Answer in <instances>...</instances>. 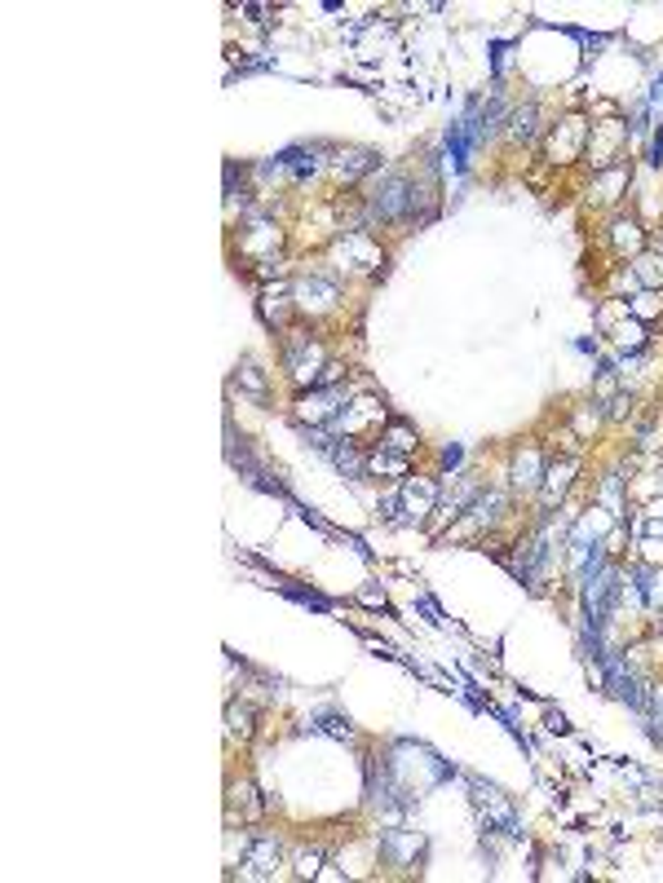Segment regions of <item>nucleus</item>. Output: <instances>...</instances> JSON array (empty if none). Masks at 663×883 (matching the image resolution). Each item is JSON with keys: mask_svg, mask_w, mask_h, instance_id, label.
I'll use <instances>...</instances> for the list:
<instances>
[{"mask_svg": "<svg viewBox=\"0 0 663 883\" xmlns=\"http://www.w3.org/2000/svg\"><path fill=\"white\" fill-rule=\"evenodd\" d=\"M283 367H287V376L296 380L301 389H319V384H323V372H327V349H323L319 341L292 332V336L283 341Z\"/></svg>", "mask_w": 663, "mask_h": 883, "instance_id": "obj_1", "label": "nucleus"}, {"mask_svg": "<svg viewBox=\"0 0 663 883\" xmlns=\"http://www.w3.org/2000/svg\"><path fill=\"white\" fill-rule=\"evenodd\" d=\"M368 221H407L411 213V177L402 173H385L376 195H368Z\"/></svg>", "mask_w": 663, "mask_h": 883, "instance_id": "obj_2", "label": "nucleus"}, {"mask_svg": "<svg viewBox=\"0 0 663 883\" xmlns=\"http://www.w3.org/2000/svg\"><path fill=\"white\" fill-rule=\"evenodd\" d=\"M345 393L341 389H310V393H301V402H296V424L301 429H332L336 433V420L345 415Z\"/></svg>", "mask_w": 663, "mask_h": 883, "instance_id": "obj_3", "label": "nucleus"}, {"mask_svg": "<svg viewBox=\"0 0 663 883\" xmlns=\"http://www.w3.org/2000/svg\"><path fill=\"white\" fill-rule=\"evenodd\" d=\"M473 808H478V822L482 831L491 835H518V813H513V799L500 795L496 786L487 782H473Z\"/></svg>", "mask_w": 663, "mask_h": 883, "instance_id": "obj_4", "label": "nucleus"}, {"mask_svg": "<svg viewBox=\"0 0 663 883\" xmlns=\"http://www.w3.org/2000/svg\"><path fill=\"white\" fill-rule=\"evenodd\" d=\"M336 433L359 442V446H363L368 433H385V402L381 397H354L345 406V415L336 420Z\"/></svg>", "mask_w": 663, "mask_h": 883, "instance_id": "obj_5", "label": "nucleus"}, {"mask_svg": "<svg viewBox=\"0 0 663 883\" xmlns=\"http://www.w3.org/2000/svg\"><path fill=\"white\" fill-rule=\"evenodd\" d=\"M438 500H442V491H438L433 478H407L402 491H398V500H394V508L402 512L398 521H402V526H420V521L438 508Z\"/></svg>", "mask_w": 663, "mask_h": 883, "instance_id": "obj_6", "label": "nucleus"}, {"mask_svg": "<svg viewBox=\"0 0 663 883\" xmlns=\"http://www.w3.org/2000/svg\"><path fill=\"white\" fill-rule=\"evenodd\" d=\"M381 862L398 871H416L424 862V835L416 831H385L381 835Z\"/></svg>", "mask_w": 663, "mask_h": 883, "instance_id": "obj_7", "label": "nucleus"}, {"mask_svg": "<svg viewBox=\"0 0 663 883\" xmlns=\"http://www.w3.org/2000/svg\"><path fill=\"white\" fill-rule=\"evenodd\" d=\"M336 301H341V292H336L332 278L310 274V278H296V283H292V305H296L301 314H327Z\"/></svg>", "mask_w": 663, "mask_h": 883, "instance_id": "obj_8", "label": "nucleus"}, {"mask_svg": "<svg viewBox=\"0 0 663 883\" xmlns=\"http://www.w3.org/2000/svg\"><path fill=\"white\" fill-rule=\"evenodd\" d=\"M279 857H283L279 839H274V835H257V839L248 844L244 862H239V875H244V879H270L274 866H279Z\"/></svg>", "mask_w": 663, "mask_h": 883, "instance_id": "obj_9", "label": "nucleus"}, {"mask_svg": "<svg viewBox=\"0 0 663 883\" xmlns=\"http://www.w3.org/2000/svg\"><path fill=\"white\" fill-rule=\"evenodd\" d=\"M544 473H548V464H544V451L527 442V446H518V455H513V469H509V478H513V491H539L544 486Z\"/></svg>", "mask_w": 663, "mask_h": 883, "instance_id": "obj_10", "label": "nucleus"}, {"mask_svg": "<svg viewBox=\"0 0 663 883\" xmlns=\"http://www.w3.org/2000/svg\"><path fill=\"white\" fill-rule=\"evenodd\" d=\"M579 473V460L575 455H562L557 464H548V473H544V486H539V495H544V508H553L566 491H570V478Z\"/></svg>", "mask_w": 663, "mask_h": 883, "instance_id": "obj_11", "label": "nucleus"}, {"mask_svg": "<svg viewBox=\"0 0 663 883\" xmlns=\"http://www.w3.org/2000/svg\"><path fill=\"white\" fill-rule=\"evenodd\" d=\"M341 256L354 265V269H376L385 256H381V248L363 235V230H345V239H341Z\"/></svg>", "mask_w": 663, "mask_h": 883, "instance_id": "obj_12", "label": "nucleus"}, {"mask_svg": "<svg viewBox=\"0 0 663 883\" xmlns=\"http://www.w3.org/2000/svg\"><path fill=\"white\" fill-rule=\"evenodd\" d=\"M376 168H381V155H376V150H345V155L336 159L341 181H359L363 173H376Z\"/></svg>", "mask_w": 663, "mask_h": 883, "instance_id": "obj_13", "label": "nucleus"}, {"mask_svg": "<svg viewBox=\"0 0 663 883\" xmlns=\"http://www.w3.org/2000/svg\"><path fill=\"white\" fill-rule=\"evenodd\" d=\"M610 244H615V253H633V256H642V248H646L642 226L633 217H615L610 221Z\"/></svg>", "mask_w": 663, "mask_h": 883, "instance_id": "obj_14", "label": "nucleus"}, {"mask_svg": "<svg viewBox=\"0 0 663 883\" xmlns=\"http://www.w3.org/2000/svg\"><path fill=\"white\" fill-rule=\"evenodd\" d=\"M633 278H637V287H642V292H659L663 287V256L642 253L637 261H633Z\"/></svg>", "mask_w": 663, "mask_h": 883, "instance_id": "obj_15", "label": "nucleus"}, {"mask_svg": "<svg viewBox=\"0 0 663 883\" xmlns=\"http://www.w3.org/2000/svg\"><path fill=\"white\" fill-rule=\"evenodd\" d=\"M579 141H584V124L579 120H566V124H557V132H553V155H562V164H566V159L579 155Z\"/></svg>", "mask_w": 663, "mask_h": 883, "instance_id": "obj_16", "label": "nucleus"}, {"mask_svg": "<svg viewBox=\"0 0 663 883\" xmlns=\"http://www.w3.org/2000/svg\"><path fill=\"white\" fill-rule=\"evenodd\" d=\"M368 473H385V478H407V455H398L390 446L368 451Z\"/></svg>", "mask_w": 663, "mask_h": 883, "instance_id": "obj_17", "label": "nucleus"}, {"mask_svg": "<svg viewBox=\"0 0 663 883\" xmlns=\"http://www.w3.org/2000/svg\"><path fill=\"white\" fill-rule=\"evenodd\" d=\"M287 287L283 283H274V287H265L262 292V318L265 323H274V327H283V318H287Z\"/></svg>", "mask_w": 663, "mask_h": 883, "instance_id": "obj_18", "label": "nucleus"}, {"mask_svg": "<svg viewBox=\"0 0 663 883\" xmlns=\"http://www.w3.org/2000/svg\"><path fill=\"white\" fill-rule=\"evenodd\" d=\"M381 446H390V451H398V455H411V451L420 446V437H416V429H411V424L394 420V424H385V433H381Z\"/></svg>", "mask_w": 663, "mask_h": 883, "instance_id": "obj_19", "label": "nucleus"}, {"mask_svg": "<svg viewBox=\"0 0 663 883\" xmlns=\"http://www.w3.org/2000/svg\"><path fill=\"white\" fill-rule=\"evenodd\" d=\"M283 164H287L292 181H305L319 173V150H283Z\"/></svg>", "mask_w": 663, "mask_h": 883, "instance_id": "obj_20", "label": "nucleus"}, {"mask_svg": "<svg viewBox=\"0 0 663 883\" xmlns=\"http://www.w3.org/2000/svg\"><path fill=\"white\" fill-rule=\"evenodd\" d=\"M310 729H319V734H332V738H354L350 720H345V716H336V711H319V716L310 720Z\"/></svg>", "mask_w": 663, "mask_h": 883, "instance_id": "obj_21", "label": "nucleus"}, {"mask_svg": "<svg viewBox=\"0 0 663 883\" xmlns=\"http://www.w3.org/2000/svg\"><path fill=\"white\" fill-rule=\"evenodd\" d=\"M226 725H230V738H239V743H248L253 738V711L248 707H226Z\"/></svg>", "mask_w": 663, "mask_h": 883, "instance_id": "obj_22", "label": "nucleus"}, {"mask_svg": "<svg viewBox=\"0 0 663 883\" xmlns=\"http://www.w3.org/2000/svg\"><path fill=\"white\" fill-rule=\"evenodd\" d=\"M509 132H513L518 141H530V137H535V107H530V102L513 111V120H509Z\"/></svg>", "mask_w": 663, "mask_h": 883, "instance_id": "obj_23", "label": "nucleus"}, {"mask_svg": "<svg viewBox=\"0 0 663 883\" xmlns=\"http://www.w3.org/2000/svg\"><path fill=\"white\" fill-rule=\"evenodd\" d=\"M239 389H248L253 397H265V376H262V367L257 363H239Z\"/></svg>", "mask_w": 663, "mask_h": 883, "instance_id": "obj_24", "label": "nucleus"}, {"mask_svg": "<svg viewBox=\"0 0 663 883\" xmlns=\"http://www.w3.org/2000/svg\"><path fill=\"white\" fill-rule=\"evenodd\" d=\"M619 482H624L619 473H610V478L602 482V504L610 508V517H615V521L624 517V500H619Z\"/></svg>", "mask_w": 663, "mask_h": 883, "instance_id": "obj_25", "label": "nucleus"}, {"mask_svg": "<svg viewBox=\"0 0 663 883\" xmlns=\"http://www.w3.org/2000/svg\"><path fill=\"white\" fill-rule=\"evenodd\" d=\"M235 804H244V817H262V799H257V786L253 782H239L235 786Z\"/></svg>", "mask_w": 663, "mask_h": 883, "instance_id": "obj_26", "label": "nucleus"}, {"mask_svg": "<svg viewBox=\"0 0 663 883\" xmlns=\"http://www.w3.org/2000/svg\"><path fill=\"white\" fill-rule=\"evenodd\" d=\"M628 309H633V318H655V314H659V309H663V301H659V296H655V292H637Z\"/></svg>", "mask_w": 663, "mask_h": 883, "instance_id": "obj_27", "label": "nucleus"}, {"mask_svg": "<svg viewBox=\"0 0 663 883\" xmlns=\"http://www.w3.org/2000/svg\"><path fill=\"white\" fill-rule=\"evenodd\" d=\"M319 866H323V853H319V848H301V853H296V875H301V879L319 875Z\"/></svg>", "mask_w": 663, "mask_h": 883, "instance_id": "obj_28", "label": "nucleus"}, {"mask_svg": "<svg viewBox=\"0 0 663 883\" xmlns=\"http://www.w3.org/2000/svg\"><path fill=\"white\" fill-rule=\"evenodd\" d=\"M615 345H619V349H642V323H619Z\"/></svg>", "mask_w": 663, "mask_h": 883, "instance_id": "obj_29", "label": "nucleus"}, {"mask_svg": "<svg viewBox=\"0 0 663 883\" xmlns=\"http://www.w3.org/2000/svg\"><path fill=\"white\" fill-rule=\"evenodd\" d=\"M460 460H465V451H460V446H447V451H442V464H447V469H456Z\"/></svg>", "mask_w": 663, "mask_h": 883, "instance_id": "obj_30", "label": "nucleus"}, {"mask_svg": "<svg viewBox=\"0 0 663 883\" xmlns=\"http://www.w3.org/2000/svg\"><path fill=\"white\" fill-rule=\"evenodd\" d=\"M363 606H381V610H385V592H376V588H368V592H363Z\"/></svg>", "mask_w": 663, "mask_h": 883, "instance_id": "obj_31", "label": "nucleus"}, {"mask_svg": "<svg viewBox=\"0 0 663 883\" xmlns=\"http://www.w3.org/2000/svg\"><path fill=\"white\" fill-rule=\"evenodd\" d=\"M651 159H655V164H663V124H659V132H655V146H651Z\"/></svg>", "mask_w": 663, "mask_h": 883, "instance_id": "obj_32", "label": "nucleus"}]
</instances>
